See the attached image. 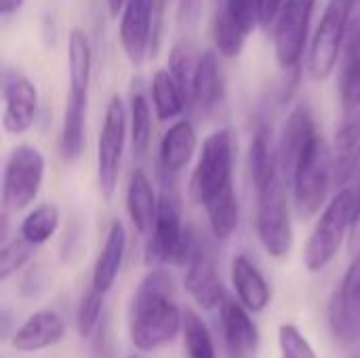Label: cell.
I'll use <instances>...</instances> for the list:
<instances>
[{
	"instance_id": "cell-1",
	"label": "cell",
	"mask_w": 360,
	"mask_h": 358,
	"mask_svg": "<svg viewBox=\"0 0 360 358\" xmlns=\"http://www.w3.org/2000/svg\"><path fill=\"white\" fill-rule=\"evenodd\" d=\"M173 279L167 270L154 268L143 276L131 300V340L143 350L169 344L184 329V314L173 302Z\"/></svg>"
},
{
	"instance_id": "cell-2",
	"label": "cell",
	"mask_w": 360,
	"mask_h": 358,
	"mask_svg": "<svg viewBox=\"0 0 360 358\" xmlns=\"http://www.w3.org/2000/svg\"><path fill=\"white\" fill-rule=\"evenodd\" d=\"M356 209V190L344 188L323 211L316 222L304 251V264L310 272L325 270L338 255L342 243L350 234L352 217Z\"/></svg>"
},
{
	"instance_id": "cell-3",
	"label": "cell",
	"mask_w": 360,
	"mask_h": 358,
	"mask_svg": "<svg viewBox=\"0 0 360 358\" xmlns=\"http://www.w3.org/2000/svg\"><path fill=\"white\" fill-rule=\"evenodd\" d=\"M289 181L293 184L300 215H316L327 200L329 188L333 186V154L323 135H316L300 156Z\"/></svg>"
},
{
	"instance_id": "cell-4",
	"label": "cell",
	"mask_w": 360,
	"mask_h": 358,
	"mask_svg": "<svg viewBox=\"0 0 360 358\" xmlns=\"http://www.w3.org/2000/svg\"><path fill=\"white\" fill-rule=\"evenodd\" d=\"M255 228H257L259 243L268 255L276 260L289 255L293 247V228H291L285 177L281 173L262 190H257Z\"/></svg>"
},
{
	"instance_id": "cell-5",
	"label": "cell",
	"mask_w": 360,
	"mask_h": 358,
	"mask_svg": "<svg viewBox=\"0 0 360 358\" xmlns=\"http://www.w3.org/2000/svg\"><path fill=\"white\" fill-rule=\"evenodd\" d=\"M44 167V156L34 146H17L8 154L2 173V215L19 213L36 200L42 188Z\"/></svg>"
},
{
	"instance_id": "cell-6",
	"label": "cell",
	"mask_w": 360,
	"mask_h": 358,
	"mask_svg": "<svg viewBox=\"0 0 360 358\" xmlns=\"http://www.w3.org/2000/svg\"><path fill=\"white\" fill-rule=\"evenodd\" d=\"M232 167H234L232 135L228 129H217L202 143V152L198 156V162L190 181L192 198L198 205H205L209 198H213L221 190L234 186Z\"/></svg>"
},
{
	"instance_id": "cell-7",
	"label": "cell",
	"mask_w": 360,
	"mask_h": 358,
	"mask_svg": "<svg viewBox=\"0 0 360 358\" xmlns=\"http://www.w3.org/2000/svg\"><path fill=\"white\" fill-rule=\"evenodd\" d=\"M352 0H331L323 13L310 49V74L314 80H325L338 65L348 36Z\"/></svg>"
},
{
	"instance_id": "cell-8",
	"label": "cell",
	"mask_w": 360,
	"mask_h": 358,
	"mask_svg": "<svg viewBox=\"0 0 360 358\" xmlns=\"http://www.w3.org/2000/svg\"><path fill=\"white\" fill-rule=\"evenodd\" d=\"M179 266H186V289L202 310H213L224 302L226 295L221 289V281L217 276L213 251L207 245V241H202L192 230H188L186 234Z\"/></svg>"
},
{
	"instance_id": "cell-9",
	"label": "cell",
	"mask_w": 360,
	"mask_h": 358,
	"mask_svg": "<svg viewBox=\"0 0 360 358\" xmlns=\"http://www.w3.org/2000/svg\"><path fill=\"white\" fill-rule=\"evenodd\" d=\"M127 137V110L118 95H114L105 108L103 124L97 141V184L103 198H112L120 177L122 152Z\"/></svg>"
},
{
	"instance_id": "cell-10",
	"label": "cell",
	"mask_w": 360,
	"mask_h": 358,
	"mask_svg": "<svg viewBox=\"0 0 360 358\" xmlns=\"http://www.w3.org/2000/svg\"><path fill=\"white\" fill-rule=\"evenodd\" d=\"M314 6L316 0H285L274 21V55L287 72L302 61Z\"/></svg>"
},
{
	"instance_id": "cell-11",
	"label": "cell",
	"mask_w": 360,
	"mask_h": 358,
	"mask_svg": "<svg viewBox=\"0 0 360 358\" xmlns=\"http://www.w3.org/2000/svg\"><path fill=\"white\" fill-rule=\"evenodd\" d=\"M188 228L181 226L179 205L171 194H162L158 198V213L156 222L150 232V241L146 247V264L150 266H165V264H179L184 245H186Z\"/></svg>"
},
{
	"instance_id": "cell-12",
	"label": "cell",
	"mask_w": 360,
	"mask_h": 358,
	"mask_svg": "<svg viewBox=\"0 0 360 358\" xmlns=\"http://www.w3.org/2000/svg\"><path fill=\"white\" fill-rule=\"evenodd\" d=\"M4 114L2 124L11 135H23L38 114V89L21 70H4L2 74Z\"/></svg>"
},
{
	"instance_id": "cell-13",
	"label": "cell",
	"mask_w": 360,
	"mask_h": 358,
	"mask_svg": "<svg viewBox=\"0 0 360 358\" xmlns=\"http://www.w3.org/2000/svg\"><path fill=\"white\" fill-rule=\"evenodd\" d=\"M329 323L342 344L360 340V251L329 304Z\"/></svg>"
},
{
	"instance_id": "cell-14",
	"label": "cell",
	"mask_w": 360,
	"mask_h": 358,
	"mask_svg": "<svg viewBox=\"0 0 360 358\" xmlns=\"http://www.w3.org/2000/svg\"><path fill=\"white\" fill-rule=\"evenodd\" d=\"M156 0H127L120 15V44L133 65H141L152 51Z\"/></svg>"
},
{
	"instance_id": "cell-15",
	"label": "cell",
	"mask_w": 360,
	"mask_h": 358,
	"mask_svg": "<svg viewBox=\"0 0 360 358\" xmlns=\"http://www.w3.org/2000/svg\"><path fill=\"white\" fill-rule=\"evenodd\" d=\"M221 329L226 352L230 358H257L259 348V333L255 323L249 317V310L230 298H224L219 304Z\"/></svg>"
},
{
	"instance_id": "cell-16",
	"label": "cell",
	"mask_w": 360,
	"mask_h": 358,
	"mask_svg": "<svg viewBox=\"0 0 360 358\" xmlns=\"http://www.w3.org/2000/svg\"><path fill=\"white\" fill-rule=\"evenodd\" d=\"M316 135L319 133H316V124H314L310 108L304 103L293 108L291 114L287 116V122L281 133L278 150H276L278 152V169L287 181L291 179L300 156L306 152V148L312 143V139Z\"/></svg>"
},
{
	"instance_id": "cell-17",
	"label": "cell",
	"mask_w": 360,
	"mask_h": 358,
	"mask_svg": "<svg viewBox=\"0 0 360 358\" xmlns=\"http://www.w3.org/2000/svg\"><path fill=\"white\" fill-rule=\"evenodd\" d=\"M333 186L344 188L360 167V108L344 114L333 139Z\"/></svg>"
},
{
	"instance_id": "cell-18",
	"label": "cell",
	"mask_w": 360,
	"mask_h": 358,
	"mask_svg": "<svg viewBox=\"0 0 360 358\" xmlns=\"http://www.w3.org/2000/svg\"><path fill=\"white\" fill-rule=\"evenodd\" d=\"M65 335V325L59 314L40 310L32 314L13 335V348L17 352H38L59 344Z\"/></svg>"
},
{
	"instance_id": "cell-19",
	"label": "cell",
	"mask_w": 360,
	"mask_h": 358,
	"mask_svg": "<svg viewBox=\"0 0 360 358\" xmlns=\"http://www.w3.org/2000/svg\"><path fill=\"white\" fill-rule=\"evenodd\" d=\"M196 131L190 120H177L175 124H171L158 150V162L162 173L177 175L179 171H184L196 152Z\"/></svg>"
},
{
	"instance_id": "cell-20",
	"label": "cell",
	"mask_w": 360,
	"mask_h": 358,
	"mask_svg": "<svg viewBox=\"0 0 360 358\" xmlns=\"http://www.w3.org/2000/svg\"><path fill=\"white\" fill-rule=\"evenodd\" d=\"M232 285L236 289L238 302L249 312H264L270 304V287L266 279L245 255H236L232 262Z\"/></svg>"
},
{
	"instance_id": "cell-21",
	"label": "cell",
	"mask_w": 360,
	"mask_h": 358,
	"mask_svg": "<svg viewBox=\"0 0 360 358\" xmlns=\"http://www.w3.org/2000/svg\"><path fill=\"white\" fill-rule=\"evenodd\" d=\"M127 213L131 217L133 228L139 234H150L158 213V198L148 175L141 169H135L129 188H127Z\"/></svg>"
},
{
	"instance_id": "cell-22",
	"label": "cell",
	"mask_w": 360,
	"mask_h": 358,
	"mask_svg": "<svg viewBox=\"0 0 360 358\" xmlns=\"http://www.w3.org/2000/svg\"><path fill=\"white\" fill-rule=\"evenodd\" d=\"M127 251V230L120 222H114L108 230L105 243L101 247V253L93 268V287L101 293H108L112 285L116 283V276L120 272L122 260Z\"/></svg>"
},
{
	"instance_id": "cell-23",
	"label": "cell",
	"mask_w": 360,
	"mask_h": 358,
	"mask_svg": "<svg viewBox=\"0 0 360 358\" xmlns=\"http://www.w3.org/2000/svg\"><path fill=\"white\" fill-rule=\"evenodd\" d=\"M221 99H224V74L217 53L205 51L198 59L194 87H192V101L200 110L209 112L215 106H219Z\"/></svg>"
},
{
	"instance_id": "cell-24",
	"label": "cell",
	"mask_w": 360,
	"mask_h": 358,
	"mask_svg": "<svg viewBox=\"0 0 360 358\" xmlns=\"http://www.w3.org/2000/svg\"><path fill=\"white\" fill-rule=\"evenodd\" d=\"M86 101H89V93H70L65 103L63 127H61V154L70 162L78 160L84 152Z\"/></svg>"
},
{
	"instance_id": "cell-25",
	"label": "cell",
	"mask_w": 360,
	"mask_h": 358,
	"mask_svg": "<svg viewBox=\"0 0 360 358\" xmlns=\"http://www.w3.org/2000/svg\"><path fill=\"white\" fill-rule=\"evenodd\" d=\"M249 171H251L255 190H262L281 173L278 152H274L272 148V129L266 122H259L253 133V139L249 146Z\"/></svg>"
},
{
	"instance_id": "cell-26",
	"label": "cell",
	"mask_w": 360,
	"mask_h": 358,
	"mask_svg": "<svg viewBox=\"0 0 360 358\" xmlns=\"http://www.w3.org/2000/svg\"><path fill=\"white\" fill-rule=\"evenodd\" d=\"M93 68V51L89 36L80 27H72L68 36V74L70 93H89Z\"/></svg>"
},
{
	"instance_id": "cell-27",
	"label": "cell",
	"mask_w": 360,
	"mask_h": 358,
	"mask_svg": "<svg viewBox=\"0 0 360 358\" xmlns=\"http://www.w3.org/2000/svg\"><path fill=\"white\" fill-rule=\"evenodd\" d=\"M202 207L207 211V219H209L213 236L217 241H228L236 232L238 222H240V207H238L234 186L221 190L219 194L209 198Z\"/></svg>"
},
{
	"instance_id": "cell-28",
	"label": "cell",
	"mask_w": 360,
	"mask_h": 358,
	"mask_svg": "<svg viewBox=\"0 0 360 358\" xmlns=\"http://www.w3.org/2000/svg\"><path fill=\"white\" fill-rule=\"evenodd\" d=\"M150 91H152V103L156 116L160 120H173L184 112L188 95L184 93L171 70H156V74L152 76Z\"/></svg>"
},
{
	"instance_id": "cell-29",
	"label": "cell",
	"mask_w": 360,
	"mask_h": 358,
	"mask_svg": "<svg viewBox=\"0 0 360 358\" xmlns=\"http://www.w3.org/2000/svg\"><path fill=\"white\" fill-rule=\"evenodd\" d=\"M152 141V112L148 97L141 91V84L131 93V148L135 158H143Z\"/></svg>"
},
{
	"instance_id": "cell-30",
	"label": "cell",
	"mask_w": 360,
	"mask_h": 358,
	"mask_svg": "<svg viewBox=\"0 0 360 358\" xmlns=\"http://www.w3.org/2000/svg\"><path fill=\"white\" fill-rule=\"evenodd\" d=\"M213 40H215V46H217L219 55L226 57V59L238 57L243 46H245L247 32L230 15V11L226 6L217 8V13H215V19H213Z\"/></svg>"
},
{
	"instance_id": "cell-31",
	"label": "cell",
	"mask_w": 360,
	"mask_h": 358,
	"mask_svg": "<svg viewBox=\"0 0 360 358\" xmlns=\"http://www.w3.org/2000/svg\"><path fill=\"white\" fill-rule=\"evenodd\" d=\"M59 228V209L55 205H40L25 215L19 234L34 247L46 243Z\"/></svg>"
},
{
	"instance_id": "cell-32",
	"label": "cell",
	"mask_w": 360,
	"mask_h": 358,
	"mask_svg": "<svg viewBox=\"0 0 360 358\" xmlns=\"http://www.w3.org/2000/svg\"><path fill=\"white\" fill-rule=\"evenodd\" d=\"M181 331H184V344H186L188 358H215L213 338L196 312H192V310L184 312V329Z\"/></svg>"
},
{
	"instance_id": "cell-33",
	"label": "cell",
	"mask_w": 360,
	"mask_h": 358,
	"mask_svg": "<svg viewBox=\"0 0 360 358\" xmlns=\"http://www.w3.org/2000/svg\"><path fill=\"white\" fill-rule=\"evenodd\" d=\"M198 59L200 57L194 55V49L188 42L175 44L169 55V70L175 76V80L179 82V87L184 89V93L188 95V99H192V87H194Z\"/></svg>"
},
{
	"instance_id": "cell-34",
	"label": "cell",
	"mask_w": 360,
	"mask_h": 358,
	"mask_svg": "<svg viewBox=\"0 0 360 358\" xmlns=\"http://www.w3.org/2000/svg\"><path fill=\"white\" fill-rule=\"evenodd\" d=\"M103 295L101 291H97L93 285L84 291L80 306H78V314H76V323H78V333L82 338H89L95 327L99 325L101 312H103Z\"/></svg>"
},
{
	"instance_id": "cell-35",
	"label": "cell",
	"mask_w": 360,
	"mask_h": 358,
	"mask_svg": "<svg viewBox=\"0 0 360 358\" xmlns=\"http://www.w3.org/2000/svg\"><path fill=\"white\" fill-rule=\"evenodd\" d=\"M34 253V245L27 243L21 234L19 238L6 241L0 251V281H6L11 274H15Z\"/></svg>"
},
{
	"instance_id": "cell-36",
	"label": "cell",
	"mask_w": 360,
	"mask_h": 358,
	"mask_svg": "<svg viewBox=\"0 0 360 358\" xmlns=\"http://www.w3.org/2000/svg\"><path fill=\"white\" fill-rule=\"evenodd\" d=\"M278 348H281V358H319L308 338L291 323L281 325Z\"/></svg>"
},
{
	"instance_id": "cell-37",
	"label": "cell",
	"mask_w": 360,
	"mask_h": 358,
	"mask_svg": "<svg viewBox=\"0 0 360 358\" xmlns=\"http://www.w3.org/2000/svg\"><path fill=\"white\" fill-rule=\"evenodd\" d=\"M224 6L243 25L247 34L253 32L259 23V0H224Z\"/></svg>"
},
{
	"instance_id": "cell-38",
	"label": "cell",
	"mask_w": 360,
	"mask_h": 358,
	"mask_svg": "<svg viewBox=\"0 0 360 358\" xmlns=\"http://www.w3.org/2000/svg\"><path fill=\"white\" fill-rule=\"evenodd\" d=\"M283 2L285 0H259V23H262V27L268 30L276 21Z\"/></svg>"
},
{
	"instance_id": "cell-39",
	"label": "cell",
	"mask_w": 360,
	"mask_h": 358,
	"mask_svg": "<svg viewBox=\"0 0 360 358\" xmlns=\"http://www.w3.org/2000/svg\"><path fill=\"white\" fill-rule=\"evenodd\" d=\"M202 13L200 0H181L179 2V21L186 25H196L198 17Z\"/></svg>"
},
{
	"instance_id": "cell-40",
	"label": "cell",
	"mask_w": 360,
	"mask_h": 358,
	"mask_svg": "<svg viewBox=\"0 0 360 358\" xmlns=\"http://www.w3.org/2000/svg\"><path fill=\"white\" fill-rule=\"evenodd\" d=\"M348 245L350 251L359 253L360 251V186L356 190V209H354V217H352V226H350V234H348Z\"/></svg>"
},
{
	"instance_id": "cell-41",
	"label": "cell",
	"mask_w": 360,
	"mask_h": 358,
	"mask_svg": "<svg viewBox=\"0 0 360 358\" xmlns=\"http://www.w3.org/2000/svg\"><path fill=\"white\" fill-rule=\"evenodd\" d=\"M23 2L25 0H0V13H2V17H8V15L17 13L23 6Z\"/></svg>"
},
{
	"instance_id": "cell-42",
	"label": "cell",
	"mask_w": 360,
	"mask_h": 358,
	"mask_svg": "<svg viewBox=\"0 0 360 358\" xmlns=\"http://www.w3.org/2000/svg\"><path fill=\"white\" fill-rule=\"evenodd\" d=\"M129 358H135V357H129Z\"/></svg>"
}]
</instances>
